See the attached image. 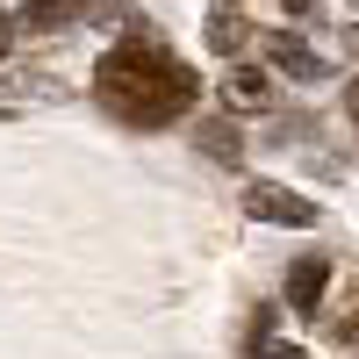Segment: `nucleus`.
Returning <instances> with one entry per match:
<instances>
[{"label": "nucleus", "mask_w": 359, "mask_h": 359, "mask_svg": "<svg viewBox=\"0 0 359 359\" xmlns=\"http://www.w3.org/2000/svg\"><path fill=\"white\" fill-rule=\"evenodd\" d=\"M345 108H352V123H359V79H352V86H345Z\"/></svg>", "instance_id": "11"}, {"label": "nucleus", "mask_w": 359, "mask_h": 359, "mask_svg": "<svg viewBox=\"0 0 359 359\" xmlns=\"http://www.w3.org/2000/svg\"><path fill=\"white\" fill-rule=\"evenodd\" d=\"M201 144H208V158L237 165V130H230V123H208V130H201Z\"/></svg>", "instance_id": "8"}, {"label": "nucleus", "mask_w": 359, "mask_h": 359, "mask_svg": "<svg viewBox=\"0 0 359 359\" xmlns=\"http://www.w3.org/2000/svg\"><path fill=\"white\" fill-rule=\"evenodd\" d=\"M323 287H331V266H323L316 252L287 266V309H302V316H309V309L323 302Z\"/></svg>", "instance_id": "4"}, {"label": "nucleus", "mask_w": 359, "mask_h": 359, "mask_svg": "<svg viewBox=\"0 0 359 359\" xmlns=\"http://www.w3.org/2000/svg\"><path fill=\"white\" fill-rule=\"evenodd\" d=\"M266 359H309L302 345H266Z\"/></svg>", "instance_id": "10"}, {"label": "nucleus", "mask_w": 359, "mask_h": 359, "mask_svg": "<svg viewBox=\"0 0 359 359\" xmlns=\"http://www.w3.org/2000/svg\"><path fill=\"white\" fill-rule=\"evenodd\" d=\"M208 50H223V57L245 50V8L237 0H208Z\"/></svg>", "instance_id": "5"}, {"label": "nucleus", "mask_w": 359, "mask_h": 359, "mask_svg": "<svg viewBox=\"0 0 359 359\" xmlns=\"http://www.w3.org/2000/svg\"><path fill=\"white\" fill-rule=\"evenodd\" d=\"M245 216L252 223H280V230H309L316 201H302L294 187H280V180H252V187H245Z\"/></svg>", "instance_id": "2"}, {"label": "nucleus", "mask_w": 359, "mask_h": 359, "mask_svg": "<svg viewBox=\"0 0 359 359\" xmlns=\"http://www.w3.org/2000/svg\"><path fill=\"white\" fill-rule=\"evenodd\" d=\"M266 57H273L280 72H294V79H323V72H331V65H323V50L294 43V36H266Z\"/></svg>", "instance_id": "6"}, {"label": "nucleus", "mask_w": 359, "mask_h": 359, "mask_svg": "<svg viewBox=\"0 0 359 359\" xmlns=\"http://www.w3.org/2000/svg\"><path fill=\"white\" fill-rule=\"evenodd\" d=\"M331 338H338V345H359V294H352V302L331 316Z\"/></svg>", "instance_id": "9"}, {"label": "nucleus", "mask_w": 359, "mask_h": 359, "mask_svg": "<svg viewBox=\"0 0 359 359\" xmlns=\"http://www.w3.org/2000/svg\"><path fill=\"white\" fill-rule=\"evenodd\" d=\"M8 43H15V29H8V22H0V57H8Z\"/></svg>", "instance_id": "13"}, {"label": "nucleus", "mask_w": 359, "mask_h": 359, "mask_svg": "<svg viewBox=\"0 0 359 359\" xmlns=\"http://www.w3.org/2000/svg\"><path fill=\"white\" fill-rule=\"evenodd\" d=\"M94 94L123 115V123H144V130H158L172 123V115H187L194 94H201V79L180 65L172 50L158 43H144V36H123L108 57H101V72H94Z\"/></svg>", "instance_id": "1"}, {"label": "nucleus", "mask_w": 359, "mask_h": 359, "mask_svg": "<svg viewBox=\"0 0 359 359\" xmlns=\"http://www.w3.org/2000/svg\"><path fill=\"white\" fill-rule=\"evenodd\" d=\"M280 8H287V15H309V8H316V0H280Z\"/></svg>", "instance_id": "12"}, {"label": "nucleus", "mask_w": 359, "mask_h": 359, "mask_svg": "<svg viewBox=\"0 0 359 359\" xmlns=\"http://www.w3.org/2000/svg\"><path fill=\"white\" fill-rule=\"evenodd\" d=\"M223 108H230V115L273 108V79H266L259 65H230V72H223Z\"/></svg>", "instance_id": "3"}, {"label": "nucleus", "mask_w": 359, "mask_h": 359, "mask_svg": "<svg viewBox=\"0 0 359 359\" xmlns=\"http://www.w3.org/2000/svg\"><path fill=\"white\" fill-rule=\"evenodd\" d=\"M79 8L86 0H22V29H65L79 22Z\"/></svg>", "instance_id": "7"}]
</instances>
